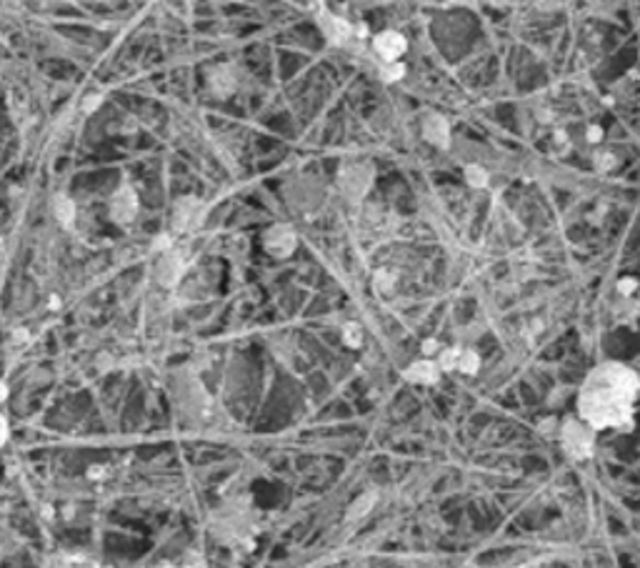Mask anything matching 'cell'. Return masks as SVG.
<instances>
[{
	"label": "cell",
	"mask_w": 640,
	"mask_h": 568,
	"mask_svg": "<svg viewBox=\"0 0 640 568\" xmlns=\"http://www.w3.org/2000/svg\"><path fill=\"white\" fill-rule=\"evenodd\" d=\"M595 428L585 423V421H566L561 430L563 446H566V453L576 461H585V458L593 456V446H595Z\"/></svg>",
	"instance_id": "cell-2"
},
{
	"label": "cell",
	"mask_w": 640,
	"mask_h": 568,
	"mask_svg": "<svg viewBox=\"0 0 640 568\" xmlns=\"http://www.w3.org/2000/svg\"><path fill=\"white\" fill-rule=\"evenodd\" d=\"M438 351V340H425L423 343V353L425 356H430V353H435Z\"/></svg>",
	"instance_id": "cell-19"
},
{
	"label": "cell",
	"mask_w": 640,
	"mask_h": 568,
	"mask_svg": "<svg viewBox=\"0 0 640 568\" xmlns=\"http://www.w3.org/2000/svg\"><path fill=\"white\" fill-rule=\"evenodd\" d=\"M296 245H298V238L293 233V228H288V225H276V228H270L265 233V250L270 255H276V258L291 255L296 250Z\"/></svg>",
	"instance_id": "cell-4"
},
{
	"label": "cell",
	"mask_w": 640,
	"mask_h": 568,
	"mask_svg": "<svg viewBox=\"0 0 640 568\" xmlns=\"http://www.w3.org/2000/svg\"><path fill=\"white\" fill-rule=\"evenodd\" d=\"M640 393V376L630 366L608 361L595 366L580 386L578 413L590 428H628Z\"/></svg>",
	"instance_id": "cell-1"
},
{
	"label": "cell",
	"mask_w": 640,
	"mask_h": 568,
	"mask_svg": "<svg viewBox=\"0 0 640 568\" xmlns=\"http://www.w3.org/2000/svg\"><path fill=\"white\" fill-rule=\"evenodd\" d=\"M320 26H323L325 35H328L333 43H345L350 35H353V28H350L345 21H340V18L323 16V18H320Z\"/></svg>",
	"instance_id": "cell-8"
},
{
	"label": "cell",
	"mask_w": 640,
	"mask_h": 568,
	"mask_svg": "<svg viewBox=\"0 0 640 568\" xmlns=\"http://www.w3.org/2000/svg\"><path fill=\"white\" fill-rule=\"evenodd\" d=\"M466 178L473 188H483L488 186V173L481 168V165H468L466 168Z\"/></svg>",
	"instance_id": "cell-13"
},
{
	"label": "cell",
	"mask_w": 640,
	"mask_h": 568,
	"mask_svg": "<svg viewBox=\"0 0 640 568\" xmlns=\"http://www.w3.org/2000/svg\"><path fill=\"white\" fill-rule=\"evenodd\" d=\"M405 378L413 383H423V386H433L440 378V366L430 358H420L410 368H405Z\"/></svg>",
	"instance_id": "cell-7"
},
{
	"label": "cell",
	"mask_w": 640,
	"mask_h": 568,
	"mask_svg": "<svg viewBox=\"0 0 640 568\" xmlns=\"http://www.w3.org/2000/svg\"><path fill=\"white\" fill-rule=\"evenodd\" d=\"M58 218L65 225L73 223V203L68 198H58Z\"/></svg>",
	"instance_id": "cell-15"
},
{
	"label": "cell",
	"mask_w": 640,
	"mask_h": 568,
	"mask_svg": "<svg viewBox=\"0 0 640 568\" xmlns=\"http://www.w3.org/2000/svg\"><path fill=\"white\" fill-rule=\"evenodd\" d=\"M6 399H8V388L0 383V401H6Z\"/></svg>",
	"instance_id": "cell-21"
},
{
	"label": "cell",
	"mask_w": 640,
	"mask_h": 568,
	"mask_svg": "<svg viewBox=\"0 0 640 568\" xmlns=\"http://www.w3.org/2000/svg\"><path fill=\"white\" fill-rule=\"evenodd\" d=\"M448 135H450L448 123H445L440 116H430L428 121H425V138H428L430 143L445 148V145H448Z\"/></svg>",
	"instance_id": "cell-9"
},
{
	"label": "cell",
	"mask_w": 640,
	"mask_h": 568,
	"mask_svg": "<svg viewBox=\"0 0 640 568\" xmlns=\"http://www.w3.org/2000/svg\"><path fill=\"white\" fill-rule=\"evenodd\" d=\"M478 368H481V358H478V353L463 351L461 348V356H458V366H455V371L468 373V376H476Z\"/></svg>",
	"instance_id": "cell-10"
},
{
	"label": "cell",
	"mask_w": 640,
	"mask_h": 568,
	"mask_svg": "<svg viewBox=\"0 0 640 568\" xmlns=\"http://www.w3.org/2000/svg\"><path fill=\"white\" fill-rule=\"evenodd\" d=\"M403 73H405V68H403L400 63H395V60H393L388 68H383V78L386 80H398V78H403Z\"/></svg>",
	"instance_id": "cell-16"
},
{
	"label": "cell",
	"mask_w": 640,
	"mask_h": 568,
	"mask_svg": "<svg viewBox=\"0 0 640 568\" xmlns=\"http://www.w3.org/2000/svg\"><path fill=\"white\" fill-rule=\"evenodd\" d=\"M343 343L348 348H360L363 345V328L358 323H348L343 328Z\"/></svg>",
	"instance_id": "cell-12"
},
{
	"label": "cell",
	"mask_w": 640,
	"mask_h": 568,
	"mask_svg": "<svg viewBox=\"0 0 640 568\" xmlns=\"http://www.w3.org/2000/svg\"><path fill=\"white\" fill-rule=\"evenodd\" d=\"M635 288H638V281H635V278H623V281L618 283V291L623 293V296H630Z\"/></svg>",
	"instance_id": "cell-17"
},
{
	"label": "cell",
	"mask_w": 640,
	"mask_h": 568,
	"mask_svg": "<svg viewBox=\"0 0 640 568\" xmlns=\"http://www.w3.org/2000/svg\"><path fill=\"white\" fill-rule=\"evenodd\" d=\"M373 503H376V494H363V496H360V499L355 501V503L348 508V518H353V520H355V518H363V516L373 508Z\"/></svg>",
	"instance_id": "cell-11"
},
{
	"label": "cell",
	"mask_w": 640,
	"mask_h": 568,
	"mask_svg": "<svg viewBox=\"0 0 640 568\" xmlns=\"http://www.w3.org/2000/svg\"><path fill=\"white\" fill-rule=\"evenodd\" d=\"M600 135H603V130H600V128H590V130H588V140H593V143H598Z\"/></svg>",
	"instance_id": "cell-20"
},
{
	"label": "cell",
	"mask_w": 640,
	"mask_h": 568,
	"mask_svg": "<svg viewBox=\"0 0 640 568\" xmlns=\"http://www.w3.org/2000/svg\"><path fill=\"white\" fill-rule=\"evenodd\" d=\"M203 221V203L196 201V198H183V201L175 206V218L173 225L178 230H193L198 228Z\"/></svg>",
	"instance_id": "cell-5"
},
{
	"label": "cell",
	"mask_w": 640,
	"mask_h": 568,
	"mask_svg": "<svg viewBox=\"0 0 640 568\" xmlns=\"http://www.w3.org/2000/svg\"><path fill=\"white\" fill-rule=\"evenodd\" d=\"M8 433H11V428H8V421L0 416V446L8 441Z\"/></svg>",
	"instance_id": "cell-18"
},
{
	"label": "cell",
	"mask_w": 640,
	"mask_h": 568,
	"mask_svg": "<svg viewBox=\"0 0 640 568\" xmlns=\"http://www.w3.org/2000/svg\"><path fill=\"white\" fill-rule=\"evenodd\" d=\"M111 213L118 223H130L138 216V196L130 186H120L111 201Z\"/></svg>",
	"instance_id": "cell-3"
},
{
	"label": "cell",
	"mask_w": 640,
	"mask_h": 568,
	"mask_svg": "<svg viewBox=\"0 0 640 568\" xmlns=\"http://www.w3.org/2000/svg\"><path fill=\"white\" fill-rule=\"evenodd\" d=\"M373 48H376V53L381 55L386 63H393V60H398L403 53H405L408 43H405V38H403L400 33L386 30V33H381V35H376Z\"/></svg>",
	"instance_id": "cell-6"
},
{
	"label": "cell",
	"mask_w": 640,
	"mask_h": 568,
	"mask_svg": "<svg viewBox=\"0 0 640 568\" xmlns=\"http://www.w3.org/2000/svg\"><path fill=\"white\" fill-rule=\"evenodd\" d=\"M458 356H461V348H448V351L440 353V371H455L458 366Z\"/></svg>",
	"instance_id": "cell-14"
}]
</instances>
